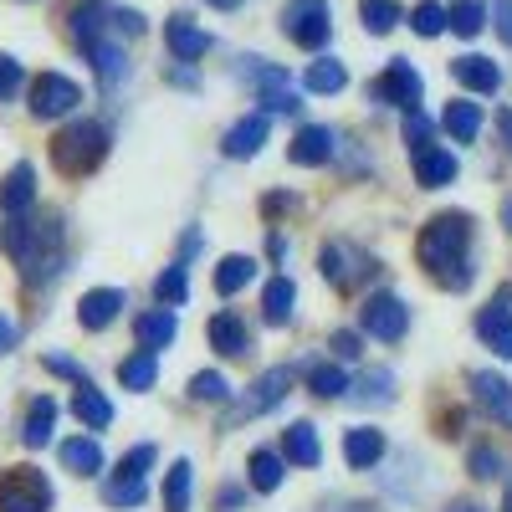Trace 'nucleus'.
Segmentation results:
<instances>
[{"mask_svg": "<svg viewBox=\"0 0 512 512\" xmlns=\"http://www.w3.org/2000/svg\"><path fill=\"white\" fill-rule=\"evenodd\" d=\"M164 41H169V52H175L180 62H195L205 47H210V36L195 26V16H185V11H175L164 21Z\"/></svg>", "mask_w": 512, "mask_h": 512, "instance_id": "2eb2a0df", "label": "nucleus"}, {"mask_svg": "<svg viewBox=\"0 0 512 512\" xmlns=\"http://www.w3.org/2000/svg\"><path fill=\"white\" fill-rule=\"evenodd\" d=\"M236 77L246 82V88H256V93H277V88H287V72L272 67V62H262V57H241V62H236Z\"/></svg>", "mask_w": 512, "mask_h": 512, "instance_id": "c756f323", "label": "nucleus"}, {"mask_svg": "<svg viewBox=\"0 0 512 512\" xmlns=\"http://www.w3.org/2000/svg\"><path fill=\"white\" fill-rule=\"evenodd\" d=\"M472 221L461 216V210H446V216L436 221H425L420 241H415V256H420V267L431 272L441 287L461 292L466 282H472Z\"/></svg>", "mask_w": 512, "mask_h": 512, "instance_id": "f257e3e1", "label": "nucleus"}, {"mask_svg": "<svg viewBox=\"0 0 512 512\" xmlns=\"http://www.w3.org/2000/svg\"><path fill=\"white\" fill-rule=\"evenodd\" d=\"M451 77L461 82V88L482 93V98H492V93L502 88V72H497V62H487V57H456V62H451Z\"/></svg>", "mask_w": 512, "mask_h": 512, "instance_id": "6ab92c4d", "label": "nucleus"}, {"mask_svg": "<svg viewBox=\"0 0 512 512\" xmlns=\"http://www.w3.org/2000/svg\"><path fill=\"white\" fill-rule=\"evenodd\" d=\"M477 338L497 359H512V287H502L492 303L477 313Z\"/></svg>", "mask_w": 512, "mask_h": 512, "instance_id": "1a4fd4ad", "label": "nucleus"}, {"mask_svg": "<svg viewBox=\"0 0 512 512\" xmlns=\"http://www.w3.org/2000/svg\"><path fill=\"white\" fill-rule=\"evenodd\" d=\"M507 512H512V487H507Z\"/></svg>", "mask_w": 512, "mask_h": 512, "instance_id": "69168bd1", "label": "nucleus"}, {"mask_svg": "<svg viewBox=\"0 0 512 512\" xmlns=\"http://www.w3.org/2000/svg\"><path fill=\"white\" fill-rule=\"evenodd\" d=\"M108 159V128L93 123V118H82V123H67L62 134L52 139V164L62 169V175L82 180V175H93V169Z\"/></svg>", "mask_w": 512, "mask_h": 512, "instance_id": "f03ea898", "label": "nucleus"}, {"mask_svg": "<svg viewBox=\"0 0 512 512\" xmlns=\"http://www.w3.org/2000/svg\"><path fill=\"white\" fill-rule=\"evenodd\" d=\"M154 297H159L164 308H180L185 297H190V272H185V267H169V272L154 282Z\"/></svg>", "mask_w": 512, "mask_h": 512, "instance_id": "ea45409f", "label": "nucleus"}, {"mask_svg": "<svg viewBox=\"0 0 512 512\" xmlns=\"http://www.w3.org/2000/svg\"><path fill=\"white\" fill-rule=\"evenodd\" d=\"M118 379H123V390L144 395L149 384L159 379V359H154V349H144V354H134V359H123V364H118Z\"/></svg>", "mask_w": 512, "mask_h": 512, "instance_id": "f704fd0d", "label": "nucleus"}, {"mask_svg": "<svg viewBox=\"0 0 512 512\" xmlns=\"http://www.w3.org/2000/svg\"><path fill=\"white\" fill-rule=\"evenodd\" d=\"M441 128H446L451 139L472 144V139L482 134V108H477V103H451V108L441 113Z\"/></svg>", "mask_w": 512, "mask_h": 512, "instance_id": "2f4dec72", "label": "nucleus"}, {"mask_svg": "<svg viewBox=\"0 0 512 512\" xmlns=\"http://www.w3.org/2000/svg\"><path fill=\"white\" fill-rule=\"evenodd\" d=\"M251 277H256V262H251V256H226V262L216 267V292H221V297H236Z\"/></svg>", "mask_w": 512, "mask_h": 512, "instance_id": "c9c22d12", "label": "nucleus"}, {"mask_svg": "<svg viewBox=\"0 0 512 512\" xmlns=\"http://www.w3.org/2000/svg\"><path fill=\"white\" fill-rule=\"evenodd\" d=\"M497 128H502V139H507V149H512V108H507V113L497 118Z\"/></svg>", "mask_w": 512, "mask_h": 512, "instance_id": "bf43d9fd", "label": "nucleus"}, {"mask_svg": "<svg viewBox=\"0 0 512 512\" xmlns=\"http://www.w3.org/2000/svg\"><path fill=\"white\" fill-rule=\"evenodd\" d=\"M180 251H185V256H195V251H200V231H190V236L180 241Z\"/></svg>", "mask_w": 512, "mask_h": 512, "instance_id": "052dcab7", "label": "nucleus"}, {"mask_svg": "<svg viewBox=\"0 0 512 512\" xmlns=\"http://www.w3.org/2000/svg\"><path fill=\"white\" fill-rule=\"evenodd\" d=\"M21 82H26L21 62H16V57H6V52H0V103H11V98L21 93Z\"/></svg>", "mask_w": 512, "mask_h": 512, "instance_id": "49530a36", "label": "nucleus"}, {"mask_svg": "<svg viewBox=\"0 0 512 512\" xmlns=\"http://www.w3.org/2000/svg\"><path fill=\"white\" fill-rule=\"evenodd\" d=\"M287 384H292V369H287V364L267 369V374L256 379L251 390H246V395H241V400L226 410V431H231V425H241V420H256V415H262V410H272V405H282Z\"/></svg>", "mask_w": 512, "mask_h": 512, "instance_id": "39448f33", "label": "nucleus"}, {"mask_svg": "<svg viewBox=\"0 0 512 512\" xmlns=\"http://www.w3.org/2000/svg\"><path fill=\"white\" fill-rule=\"evenodd\" d=\"M374 272H379V267L369 262L364 251H354L349 241H328V246H323V277H328L338 292H349L354 282H369Z\"/></svg>", "mask_w": 512, "mask_h": 512, "instance_id": "0eeeda50", "label": "nucleus"}, {"mask_svg": "<svg viewBox=\"0 0 512 512\" xmlns=\"http://www.w3.org/2000/svg\"><path fill=\"white\" fill-rule=\"evenodd\" d=\"M359 21L369 36H384L405 21V11H400V0H359Z\"/></svg>", "mask_w": 512, "mask_h": 512, "instance_id": "473e14b6", "label": "nucleus"}, {"mask_svg": "<svg viewBox=\"0 0 512 512\" xmlns=\"http://www.w3.org/2000/svg\"><path fill=\"white\" fill-rule=\"evenodd\" d=\"M190 492H195V466L190 456L169 466V477H164V512H190Z\"/></svg>", "mask_w": 512, "mask_h": 512, "instance_id": "c85d7f7f", "label": "nucleus"}, {"mask_svg": "<svg viewBox=\"0 0 512 512\" xmlns=\"http://www.w3.org/2000/svg\"><path fill=\"white\" fill-rule=\"evenodd\" d=\"M436 139V123L431 118H425L420 108L415 113H405V144H415V149H425V144H431Z\"/></svg>", "mask_w": 512, "mask_h": 512, "instance_id": "de8ad7c7", "label": "nucleus"}, {"mask_svg": "<svg viewBox=\"0 0 512 512\" xmlns=\"http://www.w3.org/2000/svg\"><path fill=\"white\" fill-rule=\"evenodd\" d=\"M16 338H21V328H16L11 318H0V354H11V349H16Z\"/></svg>", "mask_w": 512, "mask_h": 512, "instance_id": "6e6d98bb", "label": "nucleus"}, {"mask_svg": "<svg viewBox=\"0 0 512 512\" xmlns=\"http://www.w3.org/2000/svg\"><path fill=\"white\" fill-rule=\"evenodd\" d=\"M62 466H67V472H77V477H98V472H103V451H98V441H88V436L62 441Z\"/></svg>", "mask_w": 512, "mask_h": 512, "instance_id": "a878e982", "label": "nucleus"}, {"mask_svg": "<svg viewBox=\"0 0 512 512\" xmlns=\"http://www.w3.org/2000/svg\"><path fill=\"white\" fill-rule=\"evenodd\" d=\"M205 338H210V349H216L221 359H246L251 354V333H246V323L236 313H216L210 328H205Z\"/></svg>", "mask_w": 512, "mask_h": 512, "instance_id": "f8f14e48", "label": "nucleus"}, {"mask_svg": "<svg viewBox=\"0 0 512 512\" xmlns=\"http://www.w3.org/2000/svg\"><path fill=\"white\" fill-rule=\"evenodd\" d=\"M103 502L108 507H139V502H149V482H118V477H108Z\"/></svg>", "mask_w": 512, "mask_h": 512, "instance_id": "a19ab883", "label": "nucleus"}, {"mask_svg": "<svg viewBox=\"0 0 512 512\" xmlns=\"http://www.w3.org/2000/svg\"><path fill=\"white\" fill-rule=\"evenodd\" d=\"M410 169H415V185H425V190H441V185H451L456 180V154L451 149H415V159H410Z\"/></svg>", "mask_w": 512, "mask_h": 512, "instance_id": "4468645a", "label": "nucleus"}, {"mask_svg": "<svg viewBox=\"0 0 512 512\" xmlns=\"http://www.w3.org/2000/svg\"><path fill=\"white\" fill-rule=\"evenodd\" d=\"M492 16H497V36H502L507 47H512V0H497V6H492Z\"/></svg>", "mask_w": 512, "mask_h": 512, "instance_id": "603ef678", "label": "nucleus"}, {"mask_svg": "<svg viewBox=\"0 0 512 512\" xmlns=\"http://www.w3.org/2000/svg\"><path fill=\"white\" fill-rule=\"evenodd\" d=\"M52 431H57V400L52 395H36L31 410H26V425H21V441L31 451H41V446H52Z\"/></svg>", "mask_w": 512, "mask_h": 512, "instance_id": "aec40b11", "label": "nucleus"}, {"mask_svg": "<svg viewBox=\"0 0 512 512\" xmlns=\"http://www.w3.org/2000/svg\"><path fill=\"white\" fill-rule=\"evenodd\" d=\"M210 6H216V11H236V6H241V0H210Z\"/></svg>", "mask_w": 512, "mask_h": 512, "instance_id": "680f3d73", "label": "nucleus"}, {"mask_svg": "<svg viewBox=\"0 0 512 512\" xmlns=\"http://www.w3.org/2000/svg\"><path fill=\"white\" fill-rule=\"evenodd\" d=\"M451 512H482V507H451Z\"/></svg>", "mask_w": 512, "mask_h": 512, "instance_id": "0e129e2a", "label": "nucleus"}, {"mask_svg": "<svg viewBox=\"0 0 512 512\" xmlns=\"http://www.w3.org/2000/svg\"><path fill=\"white\" fill-rule=\"evenodd\" d=\"M344 461L354 466V472H369V466L384 461V431H374V425H359V431L344 436Z\"/></svg>", "mask_w": 512, "mask_h": 512, "instance_id": "412c9836", "label": "nucleus"}, {"mask_svg": "<svg viewBox=\"0 0 512 512\" xmlns=\"http://www.w3.org/2000/svg\"><path fill=\"white\" fill-rule=\"evenodd\" d=\"M154 441H144V446H134V451H123V461H118V482H149V466H154Z\"/></svg>", "mask_w": 512, "mask_h": 512, "instance_id": "58836bf2", "label": "nucleus"}, {"mask_svg": "<svg viewBox=\"0 0 512 512\" xmlns=\"http://www.w3.org/2000/svg\"><path fill=\"white\" fill-rule=\"evenodd\" d=\"M446 26L456 36H477L487 26V6L482 0H456V6H446Z\"/></svg>", "mask_w": 512, "mask_h": 512, "instance_id": "e433bc0d", "label": "nucleus"}, {"mask_svg": "<svg viewBox=\"0 0 512 512\" xmlns=\"http://www.w3.org/2000/svg\"><path fill=\"white\" fill-rule=\"evenodd\" d=\"M282 461H287L282 451L256 446V451H251V461H246V466H251V487H256V492H277V487H282V477H287V472H282Z\"/></svg>", "mask_w": 512, "mask_h": 512, "instance_id": "bb28decb", "label": "nucleus"}, {"mask_svg": "<svg viewBox=\"0 0 512 512\" xmlns=\"http://www.w3.org/2000/svg\"><path fill=\"white\" fill-rule=\"evenodd\" d=\"M31 200H36V169L31 164H16L11 175L0 180V210H6V216H26Z\"/></svg>", "mask_w": 512, "mask_h": 512, "instance_id": "a211bd4d", "label": "nucleus"}, {"mask_svg": "<svg viewBox=\"0 0 512 512\" xmlns=\"http://www.w3.org/2000/svg\"><path fill=\"white\" fill-rule=\"evenodd\" d=\"M344 82H349V72H344V62L338 57H318V62H308V72H303V88L308 93H344Z\"/></svg>", "mask_w": 512, "mask_h": 512, "instance_id": "cd10ccee", "label": "nucleus"}, {"mask_svg": "<svg viewBox=\"0 0 512 512\" xmlns=\"http://www.w3.org/2000/svg\"><path fill=\"white\" fill-rule=\"evenodd\" d=\"M241 502H246V492H241V487H221V492H216V512H236Z\"/></svg>", "mask_w": 512, "mask_h": 512, "instance_id": "5fc2aeb1", "label": "nucleus"}, {"mask_svg": "<svg viewBox=\"0 0 512 512\" xmlns=\"http://www.w3.org/2000/svg\"><path fill=\"white\" fill-rule=\"evenodd\" d=\"M77 103H82V88L72 77H62V72H41L31 82V113L36 118H67Z\"/></svg>", "mask_w": 512, "mask_h": 512, "instance_id": "423d86ee", "label": "nucleus"}, {"mask_svg": "<svg viewBox=\"0 0 512 512\" xmlns=\"http://www.w3.org/2000/svg\"><path fill=\"white\" fill-rule=\"evenodd\" d=\"M374 98H379V103H395L400 113H415V108H420V98H425V82H420V72H415L405 57H395L390 67H384Z\"/></svg>", "mask_w": 512, "mask_h": 512, "instance_id": "6e6552de", "label": "nucleus"}, {"mask_svg": "<svg viewBox=\"0 0 512 512\" xmlns=\"http://www.w3.org/2000/svg\"><path fill=\"white\" fill-rule=\"evenodd\" d=\"M169 77H175L180 88H200V77H195V72H185V67H175V72H169Z\"/></svg>", "mask_w": 512, "mask_h": 512, "instance_id": "13d9d810", "label": "nucleus"}, {"mask_svg": "<svg viewBox=\"0 0 512 512\" xmlns=\"http://www.w3.org/2000/svg\"><path fill=\"white\" fill-rule=\"evenodd\" d=\"M466 466H472V477H477V482H497V477L507 472V461H502L492 446H477L472 456H466Z\"/></svg>", "mask_w": 512, "mask_h": 512, "instance_id": "a18cd8bd", "label": "nucleus"}, {"mask_svg": "<svg viewBox=\"0 0 512 512\" xmlns=\"http://www.w3.org/2000/svg\"><path fill=\"white\" fill-rule=\"evenodd\" d=\"M108 31H118V36H144V16H139V11H113V6H108Z\"/></svg>", "mask_w": 512, "mask_h": 512, "instance_id": "09e8293b", "label": "nucleus"}, {"mask_svg": "<svg viewBox=\"0 0 512 512\" xmlns=\"http://www.w3.org/2000/svg\"><path fill=\"white\" fill-rule=\"evenodd\" d=\"M282 456H287V461H297V466H318V461H323L318 425H308V420L287 425V431H282Z\"/></svg>", "mask_w": 512, "mask_h": 512, "instance_id": "4be33fe9", "label": "nucleus"}, {"mask_svg": "<svg viewBox=\"0 0 512 512\" xmlns=\"http://www.w3.org/2000/svg\"><path fill=\"white\" fill-rule=\"evenodd\" d=\"M349 390H354L359 405H390V400H395V374H390V369H369V374H359V379L349 384Z\"/></svg>", "mask_w": 512, "mask_h": 512, "instance_id": "7c9ffc66", "label": "nucleus"}, {"mask_svg": "<svg viewBox=\"0 0 512 512\" xmlns=\"http://www.w3.org/2000/svg\"><path fill=\"white\" fill-rule=\"evenodd\" d=\"M287 159L303 164V169H308V164H328V159H333V128H323V123L297 128V139H292Z\"/></svg>", "mask_w": 512, "mask_h": 512, "instance_id": "f3484780", "label": "nucleus"}, {"mask_svg": "<svg viewBox=\"0 0 512 512\" xmlns=\"http://www.w3.org/2000/svg\"><path fill=\"white\" fill-rule=\"evenodd\" d=\"M72 415L82 420V425H93V431H108L113 425V405H108V395H98L93 384H77V395H72Z\"/></svg>", "mask_w": 512, "mask_h": 512, "instance_id": "393cba45", "label": "nucleus"}, {"mask_svg": "<svg viewBox=\"0 0 512 512\" xmlns=\"http://www.w3.org/2000/svg\"><path fill=\"white\" fill-rule=\"evenodd\" d=\"M262 103H267L272 113H297V98H292L287 88H277V93H262Z\"/></svg>", "mask_w": 512, "mask_h": 512, "instance_id": "864d4df0", "label": "nucleus"}, {"mask_svg": "<svg viewBox=\"0 0 512 512\" xmlns=\"http://www.w3.org/2000/svg\"><path fill=\"white\" fill-rule=\"evenodd\" d=\"M262 144H267V113H251V118H241V123L231 128L221 149H226V159H251Z\"/></svg>", "mask_w": 512, "mask_h": 512, "instance_id": "5701e85b", "label": "nucleus"}, {"mask_svg": "<svg viewBox=\"0 0 512 512\" xmlns=\"http://www.w3.org/2000/svg\"><path fill=\"white\" fill-rule=\"evenodd\" d=\"M364 328L379 338V344H400L405 328H410V313H405V303L395 292H379V297L364 303Z\"/></svg>", "mask_w": 512, "mask_h": 512, "instance_id": "9d476101", "label": "nucleus"}, {"mask_svg": "<svg viewBox=\"0 0 512 512\" xmlns=\"http://www.w3.org/2000/svg\"><path fill=\"white\" fill-rule=\"evenodd\" d=\"M226 395H231V384H226L216 369H205V374H195V379H190V400L216 405V400H226Z\"/></svg>", "mask_w": 512, "mask_h": 512, "instance_id": "c03bdc74", "label": "nucleus"}, {"mask_svg": "<svg viewBox=\"0 0 512 512\" xmlns=\"http://www.w3.org/2000/svg\"><path fill=\"white\" fill-rule=\"evenodd\" d=\"M67 31L77 41V52H88L93 41L108 36V0H72L67 6Z\"/></svg>", "mask_w": 512, "mask_h": 512, "instance_id": "9b49d317", "label": "nucleus"}, {"mask_svg": "<svg viewBox=\"0 0 512 512\" xmlns=\"http://www.w3.org/2000/svg\"><path fill=\"white\" fill-rule=\"evenodd\" d=\"M502 226L512 231V200H502Z\"/></svg>", "mask_w": 512, "mask_h": 512, "instance_id": "e2e57ef3", "label": "nucleus"}, {"mask_svg": "<svg viewBox=\"0 0 512 512\" xmlns=\"http://www.w3.org/2000/svg\"><path fill=\"white\" fill-rule=\"evenodd\" d=\"M118 313H123V292H118V287H93V292L77 303V323L88 328V333H103Z\"/></svg>", "mask_w": 512, "mask_h": 512, "instance_id": "ddd939ff", "label": "nucleus"}, {"mask_svg": "<svg viewBox=\"0 0 512 512\" xmlns=\"http://www.w3.org/2000/svg\"><path fill=\"white\" fill-rule=\"evenodd\" d=\"M333 354H338V359H359V354H364V338L349 333V328H344V333H333Z\"/></svg>", "mask_w": 512, "mask_h": 512, "instance_id": "3c124183", "label": "nucleus"}, {"mask_svg": "<svg viewBox=\"0 0 512 512\" xmlns=\"http://www.w3.org/2000/svg\"><path fill=\"white\" fill-rule=\"evenodd\" d=\"M0 512H52V482L36 466H11L0 477Z\"/></svg>", "mask_w": 512, "mask_h": 512, "instance_id": "7ed1b4c3", "label": "nucleus"}, {"mask_svg": "<svg viewBox=\"0 0 512 512\" xmlns=\"http://www.w3.org/2000/svg\"><path fill=\"white\" fill-rule=\"evenodd\" d=\"M410 31H415V36H441V31H446V6H436V0H420L415 16H410Z\"/></svg>", "mask_w": 512, "mask_h": 512, "instance_id": "37998d69", "label": "nucleus"}, {"mask_svg": "<svg viewBox=\"0 0 512 512\" xmlns=\"http://www.w3.org/2000/svg\"><path fill=\"white\" fill-rule=\"evenodd\" d=\"M139 344L144 349H169V344H175V313H169V308H149L139 318Z\"/></svg>", "mask_w": 512, "mask_h": 512, "instance_id": "72a5a7b5", "label": "nucleus"}, {"mask_svg": "<svg viewBox=\"0 0 512 512\" xmlns=\"http://www.w3.org/2000/svg\"><path fill=\"white\" fill-rule=\"evenodd\" d=\"M308 390L323 400H338V395H349V374L338 364H318V369H308Z\"/></svg>", "mask_w": 512, "mask_h": 512, "instance_id": "4c0bfd02", "label": "nucleus"}, {"mask_svg": "<svg viewBox=\"0 0 512 512\" xmlns=\"http://www.w3.org/2000/svg\"><path fill=\"white\" fill-rule=\"evenodd\" d=\"M292 303H297V282H292V277H272L267 292H262V318H267L272 328H287Z\"/></svg>", "mask_w": 512, "mask_h": 512, "instance_id": "b1692460", "label": "nucleus"}, {"mask_svg": "<svg viewBox=\"0 0 512 512\" xmlns=\"http://www.w3.org/2000/svg\"><path fill=\"white\" fill-rule=\"evenodd\" d=\"M472 395H477V405L492 415V420H502V425H512V384L502 379V374H492V369H482L477 379H472Z\"/></svg>", "mask_w": 512, "mask_h": 512, "instance_id": "dca6fc26", "label": "nucleus"}, {"mask_svg": "<svg viewBox=\"0 0 512 512\" xmlns=\"http://www.w3.org/2000/svg\"><path fill=\"white\" fill-rule=\"evenodd\" d=\"M282 31L303 52L328 47V31H333L328 26V0H287V6H282Z\"/></svg>", "mask_w": 512, "mask_h": 512, "instance_id": "20e7f679", "label": "nucleus"}, {"mask_svg": "<svg viewBox=\"0 0 512 512\" xmlns=\"http://www.w3.org/2000/svg\"><path fill=\"white\" fill-rule=\"evenodd\" d=\"M88 57H93V67H98L103 82H118L123 77V47H113V41H93Z\"/></svg>", "mask_w": 512, "mask_h": 512, "instance_id": "79ce46f5", "label": "nucleus"}, {"mask_svg": "<svg viewBox=\"0 0 512 512\" xmlns=\"http://www.w3.org/2000/svg\"><path fill=\"white\" fill-rule=\"evenodd\" d=\"M41 364H47L52 374H62V379H77V384H88V374H82V364H77V359H62V354H47V359H41Z\"/></svg>", "mask_w": 512, "mask_h": 512, "instance_id": "8fccbe9b", "label": "nucleus"}, {"mask_svg": "<svg viewBox=\"0 0 512 512\" xmlns=\"http://www.w3.org/2000/svg\"><path fill=\"white\" fill-rule=\"evenodd\" d=\"M292 205H297L292 195H267V200H262V210H267V216H282V210H292Z\"/></svg>", "mask_w": 512, "mask_h": 512, "instance_id": "4d7b16f0", "label": "nucleus"}]
</instances>
